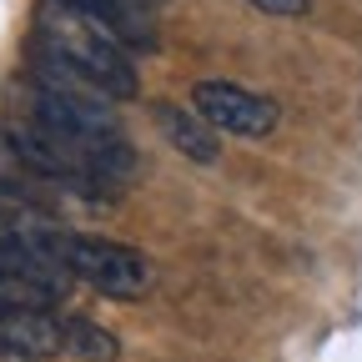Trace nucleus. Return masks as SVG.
<instances>
[{"mask_svg": "<svg viewBox=\"0 0 362 362\" xmlns=\"http://www.w3.org/2000/svg\"><path fill=\"white\" fill-rule=\"evenodd\" d=\"M35 45H40V61H35L40 76L71 81V86L90 90V96H101V101H131L136 90H141L131 51L121 40H111L96 21L71 11L66 0H40Z\"/></svg>", "mask_w": 362, "mask_h": 362, "instance_id": "obj_1", "label": "nucleus"}, {"mask_svg": "<svg viewBox=\"0 0 362 362\" xmlns=\"http://www.w3.org/2000/svg\"><path fill=\"white\" fill-rule=\"evenodd\" d=\"M16 116L35 121L40 131H51V136H61L66 146H76L90 166H96V176L106 181V187H116V181L131 176V166H136V151L126 141L111 101L90 96V90H81L71 81H56V76L35 71Z\"/></svg>", "mask_w": 362, "mask_h": 362, "instance_id": "obj_2", "label": "nucleus"}, {"mask_svg": "<svg viewBox=\"0 0 362 362\" xmlns=\"http://www.w3.org/2000/svg\"><path fill=\"white\" fill-rule=\"evenodd\" d=\"M61 272L71 282H86L101 297H121V302L146 297L156 282V267L146 252H136L126 242H106V237H76V232L61 237Z\"/></svg>", "mask_w": 362, "mask_h": 362, "instance_id": "obj_3", "label": "nucleus"}, {"mask_svg": "<svg viewBox=\"0 0 362 362\" xmlns=\"http://www.w3.org/2000/svg\"><path fill=\"white\" fill-rule=\"evenodd\" d=\"M192 111L216 131V136H247V141H257V136H272L282 121L277 101L257 96V90L237 86V81H197L192 86Z\"/></svg>", "mask_w": 362, "mask_h": 362, "instance_id": "obj_4", "label": "nucleus"}, {"mask_svg": "<svg viewBox=\"0 0 362 362\" xmlns=\"http://www.w3.org/2000/svg\"><path fill=\"white\" fill-rule=\"evenodd\" d=\"M66 6L81 11L86 21H96L126 51H156V21H151L146 6H136V0H66Z\"/></svg>", "mask_w": 362, "mask_h": 362, "instance_id": "obj_5", "label": "nucleus"}, {"mask_svg": "<svg viewBox=\"0 0 362 362\" xmlns=\"http://www.w3.org/2000/svg\"><path fill=\"white\" fill-rule=\"evenodd\" d=\"M151 116H156V126H161V136L171 141V151H181L187 161H197V166H211L216 156H221V136L192 111V106H176V101H161V106H151Z\"/></svg>", "mask_w": 362, "mask_h": 362, "instance_id": "obj_6", "label": "nucleus"}, {"mask_svg": "<svg viewBox=\"0 0 362 362\" xmlns=\"http://www.w3.org/2000/svg\"><path fill=\"white\" fill-rule=\"evenodd\" d=\"M61 352L81 357V362H116L121 342H116V332L96 327L90 317H61Z\"/></svg>", "mask_w": 362, "mask_h": 362, "instance_id": "obj_7", "label": "nucleus"}, {"mask_svg": "<svg viewBox=\"0 0 362 362\" xmlns=\"http://www.w3.org/2000/svg\"><path fill=\"white\" fill-rule=\"evenodd\" d=\"M247 6H257L262 16H307L312 0H247Z\"/></svg>", "mask_w": 362, "mask_h": 362, "instance_id": "obj_8", "label": "nucleus"}, {"mask_svg": "<svg viewBox=\"0 0 362 362\" xmlns=\"http://www.w3.org/2000/svg\"><path fill=\"white\" fill-rule=\"evenodd\" d=\"M0 362H30V357H21V352H6V347H0Z\"/></svg>", "mask_w": 362, "mask_h": 362, "instance_id": "obj_9", "label": "nucleus"}, {"mask_svg": "<svg viewBox=\"0 0 362 362\" xmlns=\"http://www.w3.org/2000/svg\"><path fill=\"white\" fill-rule=\"evenodd\" d=\"M136 6H146V11H156V6H166V0H136Z\"/></svg>", "mask_w": 362, "mask_h": 362, "instance_id": "obj_10", "label": "nucleus"}]
</instances>
